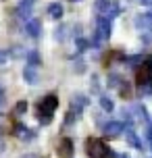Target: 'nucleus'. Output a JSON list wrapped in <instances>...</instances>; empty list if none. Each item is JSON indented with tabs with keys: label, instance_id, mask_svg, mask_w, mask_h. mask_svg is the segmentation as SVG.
Wrapping results in <instances>:
<instances>
[{
	"label": "nucleus",
	"instance_id": "1",
	"mask_svg": "<svg viewBox=\"0 0 152 158\" xmlns=\"http://www.w3.org/2000/svg\"><path fill=\"white\" fill-rule=\"evenodd\" d=\"M56 106H58V98L56 96H46V98H42L40 102V123L44 125H48L50 121H52V112L56 110Z\"/></svg>",
	"mask_w": 152,
	"mask_h": 158
},
{
	"label": "nucleus",
	"instance_id": "2",
	"mask_svg": "<svg viewBox=\"0 0 152 158\" xmlns=\"http://www.w3.org/2000/svg\"><path fill=\"white\" fill-rule=\"evenodd\" d=\"M86 150H88L90 158H108L111 156L108 146L102 139H98V137H90L88 142H86Z\"/></svg>",
	"mask_w": 152,
	"mask_h": 158
},
{
	"label": "nucleus",
	"instance_id": "3",
	"mask_svg": "<svg viewBox=\"0 0 152 158\" xmlns=\"http://www.w3.org/2000/svg\"><path fill=\"white\" fill-rule=\"evenodd\" d=\"M150 79H152V56L137 67L136 83H137V85H146V83H150Z\"/></svg>",
	"mask_w": 152,
	"mask_h": 158
},
{
	"label": "nucleus",
	"instance_id": "4",
	"mask_svg": "<svg viewBox=\"0 0 152 158\" xmlns=\"http://www.w3.org/2000/svg\"><path fill=\"white\" fill-rule=\"evenodd\" d=\"M61 154H63L65 158H71V154H73V143H71V139H63V143H61Z\"/></svg>",
	"mask_w": 152,
	"mask_h": 158
},
{
	"label": "nucleus",
	"instance_id": "5",
	"mask_svg": "<svg viewBox=\"0 0 152 158\" xmlns=\"http://www.w3.org/2000/svg\"><path fill=\"white\" fill-rule=\"evenodd\" d=\"M121 129H123V127H121V123H111V125L106 127V133H108V135H117Z\"/></svg>",
	"mask_w": 152,
	"mask_h": 158
},
{
	"label": "nucleus",
	"instance_id": "6",
	"mask_svg": "<svg viewBox=\"0 0 152 158\" xmlns=\"http://www.w3.org/2000/svg\"><path fill=\"white\" fill-rule=\"evenodd\" d=\"M25 110H27V102H19L17 104V108H15L17 114H21V112H25Z\"/></svg>",
	"mask_w": 152,
	"mask_h": 158
},
{
	"label": "nucleus",
	"instance_id": "7",
	"mask_svg": "<svg viewBox=\"0 0 152 158\" xmlns=\"http://www.w3.org/2000/svg\"><path fill=\"white\" fill-rule=\"evenodd\" d=\"M50 15L58 17V15H61V8H58V6H50Z\"/></svg>",
	"mask_w": 152,
	"mask_h": 158
},
{
	"label": "nucleus",
	"instance_id": "8",
	"mask_svg": "<svg viewBox=\"0 0 152 158\" xmlns=\"http://www.w3.org/2000/svg\"><path fill=\"white\" fill-rule=\"evenodd\" d=\"M102 106L106 108V110H111V108H112V102H108L106 98H102Z\"/></svg>",
	"mask_w": 152,
	"mask_h": 158
},
{
	"label": "nucleus",
	"instance_id": "9",
	"mask_svg": "<svg viewBox=\"0 0 152 158\" xmlns=\"http://www.w3.org/2000/svg\"><path fill=\"white\" fill-rule=\"evenodd\" d=\"M0 98H2V92H0Z\"/></svg>",
	"mask_w": 152,
	"mask_h": 158
}]
</instances>
